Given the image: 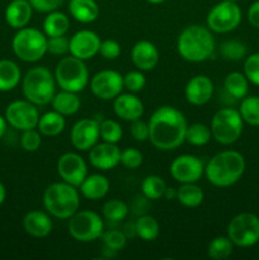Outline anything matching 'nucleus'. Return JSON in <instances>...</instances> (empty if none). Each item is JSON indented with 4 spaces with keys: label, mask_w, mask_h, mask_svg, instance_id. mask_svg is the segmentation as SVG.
Wrapping results in <instances>:
<instances>
[{
    "label": "nucleus",
    "mask_w": 259,
    "mask_h": 260,
    "mask_svg": "<svg viewBox=\"0 0 259 260\" xmlns=\"http://www.w3.org/2000/svg\"><path fill=\"white\" fill-rule=\"evenodd\" d=\"M187 127V119L179 109L163 106L150 118L149 140L161 151L174 150L185 141Z\"/></svg>",
    "instance_id": "obj_1"
},
{
    "label": "nucleus",
    "mask_w": 259,
    "mask_h": 260,
    "mask_svg": "<svg viewBox=\"0 0 259 260\" xmlns=\"http://www.w3.org/2000/svg\"><path fill=\"white\" fill-rule=\"evenodd\" d=\"M245 167V159L240 152L226 150L211 157L205 167V175L215 187L228 188L241 179Z\"/></svg>",
    "instance_id": "obj_2"
},
{
    "label": "nucleus",
    "mask_w": 259,
    "mask_h": 260,
    "mask_svg": "<svg viewBox=\"0 0 259 260\" xmlns=\"http://www.w3.org/2000/svg\"><path fill=\"white\" fill-rule=\"evenodd\" d=\"M215 38L208 28L193 24L180 32L177 41L178 53L188 62H203L213 55Z\"/></svg>",
    "instance_id": "obj_3"
},
{
    "label": "nucleus",
    "mask_w": 259,
    "mask_h": 260,
    "mask_svg": "<svg viewBox=\"0 0 259 260\" xmlns=\"http://www.w3.org/2000/svg\"><path fill=\"white\" fill-rule=\"evenodd\" d=\"M80 198L76 187L65 182L52 183L43 193V207L48 215L60 220H69L79 211Z\"/></svg>",
    "instance_id": "obj_4"
},
{
    "label": "nucleus",
    "mask_w": 259,
    "mask_h": 260,
    "mask_svg": "<svg viewBox=\"0 0 259 260\" xmlns=\"http://www.w3.org/2000/svg\"><path fill=\"white\" fill-rule=\"evenodd\" d=\"M56 85L55 74L45 66H35L23 78V95L36 106H46L56 94Z\"/></svg>",
    "instance_id": "obj_5"
},
{
    "label": "nucleus",
    "mask_w": 259,
    "mask_h": 260,
    "mask_svg": "<svg viewBox=\"0 0 259 260\" xmlns=\"http://www.w3.org/2000/svg\"><path fill=\"white\" fill-rule=\"evenodd\" d=\"M55 79L61 90L80 93L89 84V70L85 61L74 56L62 57L56 65Z\"/></svg>",
    "instance_id": "obj_6"
},
{
    "label": "nucleus",
    "mask_w": 259,
    "mask_h": 260,
    "mask_svg": "<svg viewBox=\"0 0 259 260\" xmlns=\"http://www.w3.org/2000/svg\"><path fill=\"white\" fill-rule=\"evenodd\" d=\"M14 55L24 62H37L47 53V36L36 28L18 29L12 41Z\"/></svg>",
    "instance_id": "obj_7"
},
{
    "label": "nucleus",
    "mask_w": 259,
    "mask_h": 260,
    "mask_svg": "<svg viewBox=\"0 0 259 260\" xmlns=\"http://www.w3.org/2000/svg\"><path fill=\"white\" fill-rule=\"evenodd\" d=\"M211 134L221 145H231L243 134L244 121L240 112L235 108H221L211 121Z\"/></svg>",
    "instance_id": "obj_8"
},
{
    "label": "nucleus",
    "mask_w": 259,
    "mask_h": 260,
    "mask_svg": "<svg viewBox=\"0 0 259 260\" xmlns=\"http://www.w3.org/2000/svg\"><path fill=\"white\" fill-rule=\"evenodd\" d=\"M69 234L80 243H91L101 239L104 233V223L94 211H78L69 218Z\"/></svg>",
    "instance_id": "obj_9"
},
{
    "label": "nucleus",
    "mask_w": 259,
    "mask_h": 260,
    "mask_svg": "<svg viewBox=\"0 0 259 260\" xmlns=\"http://www.w3.org/2000/svg\"><path fill=\"white\" fill-rule=\"evenodd\" d=\"M228 238L239 248H250L259 243V217L254 213L243 212L230 220Z\"/></svg>",
    "instance_id": "obj_10"
},
{
    "label": "nucleus",
    "mask_w": 259,
    "mask_h": 260,
    "mask_svg": "<svg viewBox=\"0 0 259 260\" xmlns=\"http://www.w3.org/2000/svg\"><path fill=\"white\" fill-rule=\"evenodd\" d=\"M241 9L236 3L230 0H223L217 3L212 9L208 12L206 23L211 32L229 33L236 29L241 22Z\"/></svg>",
    "instance_id": "obj_11"
},
{
    "label": "nucleus",
    "mask_w": 259,
    "mask_h": 260,
    "mask_svg": "<svg viewBox=\"0 0 259 260\" xmlns=\"http://www.w3.org/2000/svg\"><path fill=\"white\" fill-rule=\"evenodd\" d=\"M4 117L7 123L19 131L37 128L38 119H40L37 106L27 99L24 101L19 99L8 104Z\"/></svg>",
    "instance_id": "obj_12"
},
{
    "label": "nucleus",
    "mask_w": 259,
    "mask_h": 260,
    "mask_svg": "<svg viewBox=\"0 0 259 260\" xmlns=\"http://www.w3.org/2000/svg\"><path fill=\"white\" fill-rule=\"evenodd\" d=\"M123 75L116 70H102L90 79V90L102 101H112L123 91Z\"/></svg>",
    "instance_id": "obj_13"
},
{
    "label": "nucleus",
    "mask_w": 259,
    "mask_h": 260,
    "mask_svg": "<svg viewBox=\"0 0 259 260\" xmlns=\"http://www.w3.org/2000/svg\"><path fill=\"white\" fill-rule=\"evenodd\" d=\"M169 172L173 179L180 184L197 183L205 174V165L195 155H179L172 161Z\"/></svg>",
    "instance_id": "obj_14"
},
{
    "label": "nucleus",
    "mask_w": 259,
    "mask_h": 260,
    "mask_svg": "<svg viewBox=\"0 0 259 260\" xmlns=\"http://www.w3.org/2000/svg\"><path fill=\"white\" fill-rule=\"evenodd\" d=\"M57 173L62 182L78 188L88 177V165L79 154L66 152L58 159Z\"/></svg>",
    "instance_id": "obj_15"
},
{
    "label": "nucleus",
    "mask_w": 259,
    "mask_h": 260,
    "mask_svg": "<svg viewBox=\"0 0 259 260\" xmlns=\"http://www.w3.org/2000/svg\"><path fill=\"white\" fill-rule=\"evenodd\" d=\"M101 42L99 36L93 30H79L69 40V52L83 61L90 60L99 53Z\"/></svg>",
    "instance_id": "obj_16"
},
{
    "label": "nucleus",
    "mask_w": 259,
    "mask_h": 260,
    "mask_svg": "<svg viewBox=\"0 0 259 260\" xmlns=\"http://www.w3.org/2000/svg\"><path fill=\"white\" fill-rule=\"evenodd\" d=\"M73 146L79 151H88L99 140V122L93 118H84L76 122L70 132Z\"/></svg>",
    "instance_id": "obj_17"
},
{
    "label": "nucleus",
    "mask_w": 259,
    "mask_h": 260,
    "mask_svg": "<svg viewBox=\"0 0 259 260\" xmlns=\"http://www.w3.org/2000/svg\"><path fill=\"white\" fill-rule=\"evenodd\" d=\"M121 150L117 144L101 142L95 144L89 152V161L99 170H112L121 162Z\"/></svg>",
    "instance_id": "obj_18"
},
{
    "label": "nucleus",
    "mask_w": 259,
    "mask_h": 260,
    "mask_svg": "<svg viewBox=\"0 0 259 260\" xmlns=\"http://www.w3.org/2000/svg\"><path fill=\"white\" fill-rule=\"evenodd\" d=\"M131 60L137 70L150 71L156 68V65L159 63V50L150 41H139L135 43L131 50Z\"/></svg>",
    "instance_id": "obj_19"
},
{
    "label": "nucleus",
    "mask_w": 259,
    "mask_h": 260,
    "mask_svg": "<svg viewBox=\"0 0 259 260\" xmlns=\"http://www.w3.org/2000/svg\"><path fill=\"white\" fill-rule=\"evenodd\" d=\"M185 99L193 106L208 103L213 95V83L208 76L196 75L185 85Z\"/></svg>",
    "instance_id": "obj_20"
},
{
    "label": "nucleus",
    "mask_w": 259,
    "mask_h": 260,
    "mask_svg": "<svg viewBox=\"0 0 259 260\" xmlns=\"http://www.w3.org/2000/svg\"><path fill=\"white\" fill-rule=\"evenodd\" d=\"M113 101L114 113L123 121H136V119L141 118L144 114V103L134 93H121Z\"/></svg>",
    "instance_id": "obj_21"
},
{
    "label": "nucleus",
    "mask_w": 259,
    "mask_h": 260,
    "mask_svg": "<svg viewBox=\"0 0 259 260\" xmlns=\"http://www.w3.org/2000/svg\"><path fill=\"white\" fill-rule=\"evenodd\" d=\"M33 15V8L29 0H13L5 9V22L13 29L27 27Z\"/></svg>",
    "instance_id": "obj_22"
},
{
    "label": "nucleus",
    "mask_w": 259,
    "mask_h": 260,
    "mask_svg": "<svg viewBox=\"0 0 259 260\" xmlns=\"http://www.w3.org/2000/svg\"><path fill=\"white\" fill-rule=\"evenodd\" d=\"M23 228L25 233L33 238H46L53 229L52 220L43 211H30L23 217Z\"/></svg>",
    "instance_id": "obj_23"
},
{
    "label": "nucleus",
    "mask_w": 259,
    "mask_h": 260,
    "mask_svg": "<svg viewBox=\"0 0 259 260\" xmlns=\"http://www.w3.org/2000/svg\"><path fill=\"white\" fill-rule=\"evenodd\" d=\"M69 13L79 23H93L99 17V5L95 0H69Z\"/></svg>",
    "instance_id": "obj_24"
},
{
    "label": "nucleus",
    "mask_w": 259,
    "mask_h": 260,
    "mask_svg": "<svg viewBox=\"0 0 259 260\" xmlns=\"http://www.w3.org/2000/svg\"><path fill=\"white\" fill-rule=\"evenodd\" d=\"M79 188L85 198L98 201L106 197L109 192V180L103 174H91L84 179Z\"/></svg>",
    "instance_id": "obj_25"
},
{
    "label": "nucleus",
    "mask_w": 259,
    "mask_h": 260,
    "mask_svg": "<svg viewBox=\"0 0 259 260\" xmlns=\"http://www.w3.org/2000/svg\"><path fill=\"white\" fill-rule=\"evenodd\" d=\"M66 126L65 116L60 114L56 111L46 112L45 114L40 117L38 119L37 128L41 135L48 137L57 136V135L62 134Z\"/></svg>",
    "instance_id": "obj_26"
},
{
    "label": "nucleus",
    "mask_w": 259,
    "mask_h": 260,
    "mask_svg": "<svg viewBox=\"0 0 259 260\" xmlns=\"http://www.w3.org/2000/svg\"><path fill=\"white\" fill-rule=\"evenodd\" d=\"M53 111L58 112L62 116H73L80 109L81 102L76 93L71 91L61 90L60 93H56L51 101Z\"/></svg>",
    "instance_id": "obj_27"
},
{
    "label": "nucleus",
    "mask_w": 259,
    "mask_h": 260,
    "mask_svg": "<svg viewBox=\"0 0 259 260\" xmlns=\"http://www.w3.org/2000/svg\"><path fill=\"white\" fill-rule=\"evenodd\" d=\"M22 80L19 66L10 60H0V91H10Z\"/></svg>",
    "instance_id": "obj_28"
},
{
    "label": "nucleus",
    "mask_w": 259,
    "mask_h": 260,
    "mask_svg": "<svg viewBox=\"0 0 259 260\" xmlns=\"http://www.w3.org/2000/svg\"><path fill=\"white\" fill-rule=\"evenodd\" d=\"M69 28H70L69 17L65 13L58 12V10L47 13V17L43 20V33L47 37L66 35Z\"/></svg>",
    "instance_id": "obj_29"
},
{
    "label": "nucleus",
    "mask_w": 259,
    "mask_h": 260,
    "mask_svg": "<svg viewBox=\"0 0 259 260\" xmlns=\"http://www.w3.org/2000/svg\"><path fill=\"white\" fill-rule=\"evenodd\" d=\"M225 90L231 98L243 99L245 98L249 90V80L246 79L245 74H241L239 71H233L228 74L225 78Z\"/></svg>",
    "instance_id": "obj_30"
},
{
    "label": "nucleus",
    "mask_w": 259,
    "mask_h": 260,
    "mask_svg": "<svg viewBox=\"0 0 259 260\" xmlns=\"http://www.w3.org/2000/svg\"><path fill=\"white\" fill-rule=\"evenodd\" d=\"M135 234L144 241H154L160 234V225L155 217L142 215L135 221Z\"/></svg>",
    "instance_id": "obj_31"
},
{
    "label": "nucleus",
    "mask_w": 259,
    "mask_h": 260,
    "mask_svg": "<svg viewBox=\"0 0 259 260\" xmlns=\"http://www.w3.org/2000/svg\"><path fill=\"white\" fill-rule=\"evenodd\" d=\"M203 190L196 183H184L177 189V200L184 207H198L203 202Z\"/></svg>",
    "instance_id": "obj_32"
},
{
    "label": "nucleus",
    "mask_w": 259,
    "mask_h": 260,
    "mask_svg": "<svg viewBox=\"0 0 259 260\" xmlns=\"http://www.w3.org/2000/svg\"><path fill=\"white\" fill-rule=\"evenodd\" d=\"M130 208L126 202L121 200H108L102 207V215L109 222H121L128 216Z\"/></svg>",
    "instance_id": "obj_33"
},
{
    "label": "nucleus",
    "mask_w": 259,
    "mask_h": 260,
    "mask_svg": "<svg viewBox=\"0 0 259 260\" xmlns=\"http://www.w3.org/2000/svg\"><path fill=\"white\" fill-rule=\"evenodd\" d=\"M233 250L234 244L228 236H216L208 244L207 254L213 260H223L233 254Z\"/></svg>",
    "instance_id": "obj_34"
},
{
    "label": "nucleus",
    "mask_w": 259,
    "mask_h": 260,
    "mask_svg": "<svg viewBox=\"0 0 259 260\" xmlns=\"http://www.w3.org/2000/svg\"><path fill=\"white\" fill-rule=\"evenodd\" d=\"M167 183L159 175H149L141 183V192L146 200L156 201L164 196Z\"/></svg>",
    "instance_id": "obj_35"
},
{
    "label": "nucleus",
    "mask_w": 259,
    "mask_h": 260,
    "mask_svg": "<svg viewBox=\"0 0 259 260\" xmlns=\"http://www.w3.org/2000/svg\"><path fill=\"white\" fill-rule=\"evenodd\" d=\"M244 122L254 127H259V96H245L241 99L240 109Z\"/></svg>",
    "instance_id": "obj_36"
},
{
    "label": "nucleus",
    "mask_w": 259,
    "mask_h": 260,
    "mask_svg": "<svg viewBox=\"0 0 259 260\" xmlns=\"http://www.w3.org/2000/svg\"><path fill=\"white\" fill-rule=\"evenodd\" d=\"M212 134L211 128L202 123H193L187 127L185 132V141L193 146H205L210 142Z\"/></svg>",
    "instance_id": "obj_37"
},
{
    "label": "nucleus",
    "mask_w": 259,
    "mask_h": 260,
    "mask_svg": "<svg viewBox=\"0 0 259 260\" xmlns=\"http://www.w3.org/2000/svg\"><path fill=\"white\" fill-rule=\"evenodd\" d=\"M122 136H123L122 126L114 119H104L99 123V137L104 142L117 144L121 141Z\"/></svg>",
    "instance_id": "obj_38"
},
{
    "label": "nucleus",
    "mask_w": 259,
    "mask_h": 260,
    "mask_svg": "<svg viewBox=\"0 0 259 260\" xmlns=\"http://www.w3.org/2000/svg\"><path fill=\"white\" fill-rule=\"evenodd\" d=\"M220 52L225 60L240 61L246 55V46L236 40H229L221 43Z\"/></svg>",
    "instance_id": "obj_39"
},
{
    "label": "nucleus",
    "mask_w": 259,
    "mask_h": 260,
    "mask_svg": "<svg viewBox=\"0 0 259 260\" xmlns=\"http://www.w3.org/2000/svg\"><path fill=\"white\" fill-rule=\"evenodd\" d=\"M104 246L107 250L119 251L126 246L127 236L123 231L121 230H108L104 231L101 236Z\"/></svg>",
    "instance_id": "obj_40"
},
{
    "label": "nucleus",
    "mask_w": 259,
    "mask_h": 260,
    "mask_svg": "<svg viewBox=\"0 0 259 260\" xmlns=\"http://www.w3.org/2000/svg\"><path fill=\"white\" fill-rule=\"evenodd\" d=\"M123 85L130 93H140L146 85V78L141 70H134L123 76Z\"/></svg>",
    "instance_id": "obj_41"
},
{
    "label": "nucleus",
    "mask_w": 259,
    "mask_h": 260,
    "mask_svg": "<svg viewBox=\"0 0 259 260\" xmlns=\"http://www.w3.org/2000/svg\"><path fill=\"white\" fill-rule=\"evenodd\" d=\"M41 134L36 128L25 129L22 131V136H20V145H22L23 150L28 152H35L40 149L41 146Z\"/></svg>",
    "instance_id": "obj_42"
},
{
    "label": "nucleus",
    "mask_w": 259,
    "mask_h": 260,
    "mask_svg": "<svg viewBox=\"0 0 259 260\" xmlns=\"http://www.w3.org/2000/svg\"><path fill=\"white\" fill-rule=\"evenodd\" d=\"M244 74L254 85L259 86V53H253L244 62Z\"/></svg>",
    "instance_id": "obj_43"
},
{
    "label": "nucleus",
    "mask_w": 259,
    "mask_h": 260,
    "mask_svg": "<svg viewBox=\"0 0 259 260\" xmlns=\"http://www.w3.org/2000/svg\"><path fill=\"white\" fill-rule=\"evenodd\" d=\"M47 52L55 56H63L69 52V38L63 36L47 37Z\"/></svg>",
    "instance_id": "obj_44"
},
{
    "label": "nucleus",
    "mask_w": 259,
    "mask_h": 260,
    "mask_svg": "<svg viewBox=\"0 0 259 260\" xmlns=\"http://www.w3.org/2000/svg\"><path fill=\"white\" fill-rule=\"evenodd\" d=\"M144 161L141 151L135 147H128L121 152V164L127 169H136Z\"/></svg>",
    "instance_id": "obj_45"
},
{
    "label": "nucleus",
    "mask_w": 259,
    "mask_h": 260,
    "mask_svg": "<svg viewBox=\"0 0 259 260\" xmlns=\"http://www.w3.org/2000/svg\"><path fill=\"white\" fill-rule=\"evenodd\" d=\"M121 45L114 40H104L101 42L99 55L106 60H116L121 55Z\"/></svg>",
    "instance_id": "obj_46"
},
{
    "label": "nucleus",
    "mask_w": 259,
    "mask_h": 260,
    "mask_svg": "<svg viewBox=\"0 0 259 260\" xmlns=\"http://www.w3.org/2000/svg\"><path fill=\"white\" fill-rule=\"evenodd\" d=\"M130 132H131V136L134 137L136 141L144 142L146 140H149V123L141 121V119H136V121L131 122V126H130Z\"/></svg>",
    "instance_id": "obj_47"
},
{
    "label": "nucleus",
    "mask_w": 259,
    "mask_h": 260,
    "mask_svg": "<svg viewBox=\"0 0 259 260\" xmlns=\"http://www.w3.org/2000/svg\"><path fill=\"white\" fill-rule=\"evenodd\" d=\"M65 0H29L33 10L40 13H51L57 10Z\"/></svg>",
    "instance_id": "obj_48"
},
{
    "label": "nucleus",
    "mask_w": 259,
    "mask_h": 260,
    "mask_svg": "<svg viewBox=\"0 0 259 260\" xmlns=\"http://www.w3.org/2000/svg\"><path fill=\"white\" fill-rule=\"evenodd\" d=\"M248 20L254 28L259 29V0L254 2L248 9Z\"/></svg>",
    "instance_id": "obj_49"
},
{
    "label": "nucleus",
    "mask_w": 259,
    "mask_h": 260,
    "mask_svg": "<svg viewBox=\"0 0 259 260\" xmlns=\"http://www.w3.org/2000/svg\"><path fill=\"white\" fill-rule=\"evenodd\" d=\"M163 197H165L167 200H177V189L167 187V189H165L164 196H163Z\"/></svg>",
    "instance_id": "obj_50"
},
{
    "label": "nucleus",
    "mask_w": 259,
    "mask_h": 260,
    "mask_svg": "<svg viewBox=\"0 0 259 260\" xmlns=\"http://www.w3.org/2000/svg\"><path fill=\"white\" fill-rule=\"evenodd\" d=\"M5 129H7V119H5V117L0 116V139L5 134Z\"/></svg>",
    "instance_id": "obj_51"
},
{
    "label": "nucleus",
    "mask_w": 259,
    "mask_h": 260,
    "mask_svg": "<svg viewBox=\"0 0 259 260\" xmlns=\"http://www.w3.org/2000/svg\"><path fill=\"white\" fill-rule=\"evenodd\" d=\"M5 197H7V190H5V187L3 185V183H0V205L4 202Z\"/></svg>",
    "instance_id": "obj_52"
},
{
    "label": "nucleus",
    "mask_w": 259,
    "mask_h": 260,
    "mask_svg": "<svg viewBox=\"0 0 259 260\" xmlns=\"http://www.w3.org/2000/svg\"><path fill=\"white\" fill-rule=\"evenodd\" d=\"M146 2L151 3V4H160V3H164L165 0H146Z\"/></svg>",
    "instance_id": "obj_53"
},
{
    "label": "nucleus",
    "mask_w": 259,
    "mask_h": 260,
    "mask_svg": "<svg viewBox=\"0 0 259 260\" xmlns=\"http://www.w3.org/2000/svg\"><path fill=\"white\" fill-rule=\"evenodd\" d=\"M230 2H234V3H238V0H230Z\"/></svg>",
    "instance_id": "obj_54"
}]
</instances>
